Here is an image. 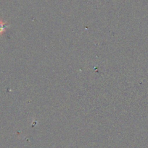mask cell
I'll return each instance as SVG.
<instances>
[{
  "label": "cell",
  "instance_id": "obj_1",
  "mask_svg": "<svg viewBox=\"0 0 148 148\" xmlns=\"http://www.w3.org/2000/svg\"><path fill=\"white\" fill-rule=\"evenodd\" d=\"M5 24L2 21H0V33H2V32L5 30Z\"/></svg>",
  "mask_w": 148,
  "mask_h": 148
}]
</instances>
